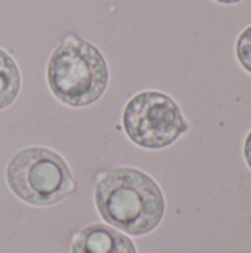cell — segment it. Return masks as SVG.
<instances>
[{
    "label": "cell",
    "instance_id": "6da1fadb",
    "mask_svg": "<svg viewBox=\"0 0 251 253\" xmlns=\"http://www.w3.org/2000/svg\"><path fill=\"white\" fill-rule=\"evenodd\" d=\"M95 203L108 225L135 237L154 231L166 209L158 184L133 168L102 172L95 187Z\"/></svg>",
    "mask_w": 251,
    "mask_h": 253
},
{
    "label": "cell",
    "instance_id": "7a4b0ae2",
    "mask_svg": "<svg viewBox=\"0 0 251 253\" xmlns=\"http://www.w3.org/2000/svg\"><path fill=\"white\" fill-rule=\"evenodd\" d=\"M53 96L68 107H87L105 92L108 65L101 50L90 42L68 36L52 52L46 68Z\"/></svg>",
    "mask_w": 251,
    "mask_h": 253
},
{
    "label": "cell",
    "instance_id": "3957f363",
    "mask_svg": "<svg viewBox=\"0 0 251 253\" xmlns=\"http://www.w3.org/2000/svg\"><path fill=\"white\" fill-rule=\"evenodd\" d=\"M6 181L18 199L33 206H53L77 190L68 163L44 147H28L13 154Z\"/></svg>",
    "mask_w": 251,
    "mask_h": 253
},
{
    "label": "cell",
    "instance_id": "277c9868",
    "mask_svg": "<svg viewBox=\"0 0 251 253\" xmlns=\"http://www.w3.org/2000/svg\"><path fill=\"white\" fill-rule=\"evenodd\" d=\"M123 127L132 142L146 150L166 148L189 129L178 104L155 90L141 92L126 104Z\"/></svg>",
    "mask_w": 251,
    "mask_h": 253
},
{
    "label": "cell",
    "instance_id": "5b68a950",
    "mask_svg": "<svg viewBox=\"0 0 251 253\" xmlns=\"http://www.w3.org/2000/svg\"><path fill=\"white\" fill-rule=\"evenodd\" d=\"M71 253H136L130 237L105 224L80 230L71 243Z\"/></svg>",
    "mask_w": 251,
    "mask_h": 253
},
{
    "label": "cell",
    "instance_id": "8992f818",
    "mask_svg": "<svg viewBox=\"0 0 251 253\" xmlns=\"http://www.w3.org/2000/svg\"><path fill=\"white\" fill-rule=\"evenodd\" d=\"M21 89V73L15 59L0 47V111L7 108Z\"/></svg>",
    "mask_w": 251,
    "mask_h": 253
},
{
    "label": "cell",
    "instance_id": "52a82bcc",
    "mask_svg": "<svg viewBox=\"0 0 251 253\" xmlns=\"http://www.w3.org/2000/svg\"><path fill=\"white\" fill-rule=\"evenodd\" d=\"M237 56L240 64L251 74V25L247 27L238 37Z\"/></svg>",
    "mask_w": 251,
    "mask_h": 253
},
{
    "label": "cell",
    "instance_id": "ba28073f",
    "mask_svg": "<svg viewBox=\"0 0 251 253\" xmlns=\"http://www.w3.org/2000/svg\"><path fill=\"white\" fill-rule=\"evenodd\" d=\"M244 156H246L249 168L251 169V132L249 133V136L246 139V144H244Z\"/></svg>",
    "mask_w": 251,
    "mask_h": 253
},
{
    "label": "cell",
    "instance_id": "9c48e42d",
    "mask_svg": "<svg viewBox=\"0 0 251 253\" xmlns=\"http://www.w3.org/2000/svg\"><path fill=\"white\" fill-rule=\"evenodd\" d=\"M216 1L223 3V4H234V3H238V1H241V0H216Z\"/></svg>",
    "mask_w": 251,
    "mask_h": 253
}]
</instances>
